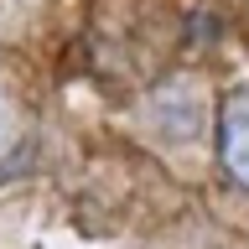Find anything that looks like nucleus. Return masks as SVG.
Returning a JSON list of instances; mask_svg holds the SVG:
<instances>
[{
	"label": "nucleus",
	"mask_w": 249,
	"mask_h": 249,
	"mask_svg": "<svg viewBox=\"0 0 249 249\" xmlns=\"http://www.w3.org/2000/svg\"><path fill=\"white\" fill-rule=\"evenodd\" d=\"M218 166L233 187L249 192V83L229 89L218 104Z\"/></svg>",
	"instance_id": "nucleus-1"
}]
</instances>
